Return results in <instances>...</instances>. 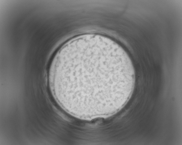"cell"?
Here are the masks:
<instances>
[{"mask_svg": "<svg viewBox=\"0 0 182 145\" xmlns=\"http://www.w3.org/2000/svg\"><path fill=\"white\" fill-rule=\"evenodd\" d=\"M135 74L127 53L110 45L83 43L62 59L61 75L66 94L72 95L70 99L73 104L83 106L117 104Z\"/></svg>", "mask_w": 182, "mask_h": 145, "instance_id": "cell-1", "label": "cell"}]
</instances>
